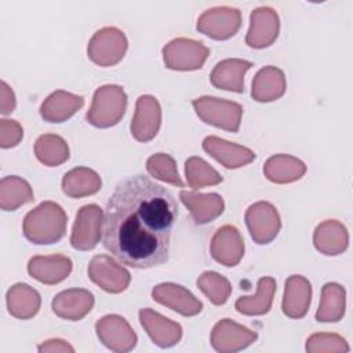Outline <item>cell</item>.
<instances>
[{
    "label": "cell",
    "instance_id": "cell-10",
    "mask_svg": "<svg viewBox=\"0 0 353 353\" xmlns=\"http://www.w3.org/2000/svg\"><path fill=\"white\" fill-rule=\"evenodd\" d=\"M241 26V12L233 7H214L205 10L197 19V30L214 40L233 37Z\"/></svg>",
    "mask_w": 353,
    "mask_h": 353
},
{
    "label": "cell",
    "instance_id": "cell-3",
    "mask_svg": "<svg viewBox=\"0 0 353 353\" xmlns=\"http://www.w3.org/2000/svg\"><path fill=\"white\" fill-rule=\"evenodd\" d=\"M125 109L127 94L123 87L116 84H105L95 90L85 119L97 128H109L119 124L125 113Z\"/></svg>",
    "mask_w": 353,
    "mask_h": 353
},
{
    "label": "cell",
    "instance_id": "cell-23",
    "mask_svg": "<svg viewBox=\"0 0 353 353\" xmlns=\"http://www.w3.org/2000/svg\"><path fill=\"white\" fill-rule=\"evenodd\" d=\"M252 66V62L240 58L223 59L214 66L210 74L211 84L219 90L241 94L244 92V76Z\"/></svg>",
    "mask_w": 353,
    "mask_h": 353
},
{
    "label": "cell",
    "instance_id": "cell-30",
    "mask_svg": "<svg viewBox=\"0 0 353 353\" xmlns=\"http://www.w3.org/2000/svg\"><path fill=\"white\" fill-rule=\"evenodd\" d=\"M276 291V280L273 277H261L256 284V292L252 296H240L234 302V307L239 313L245 316L266 314L273 302Z\"/></svg>",
    "mask_w": 353,
    "mask_h": 353
},
{
    "label": "cell",
    "instance_id": "cell-8",
    "mask_svg": "<svg viewBox=\"0 0 353 353\" xmlns=\"http://www.w3.org/2000/svg\"><path fill=\"white\" fill-rule=\"evenodd\" d=\"M103 215L97 204H85L77 211L70 234V245L74 250L90 251L97 247L102 234Z\"/></svg>",
    "mask_w": 353,
    "mask_h": 353
},
{
    "label": "cell",
    "instance_id": "cell-19",
    "mask_svg": "<svg viewBox=\"0 0 353 353\" xmlns=\"http://www.w3.org/2000/svg\"><path fill=\"white\" fill-rule=\"evenodd\" d=\"M94 302V295L88 290L69 288L54 296L51 307L58 317L69 321H79L91 312Z\"/></svg>",
    "mask_w": 353,
    "mask_h": 353
},
{
    "label": "cell",
    "instance_id": "cell-14",
    "mask_svg": "<svg viewBox=\"0 0 353 353\" xmlns=\"http://www.w3.org/2000/svg\"><path fill=\"white\" fill-rule=\"evenodd\" d=\"M244 240L233 225L221 226L212 236L210 244L211 256L221 265L232 268L239 265L244 256Z\"/></svg>",
    "mask_w": 353,
    "mask_h": 353
},
{
    "label": "cell",
    "instance_id": "cell-40",
    "mask_svg": "<svg viewBox=\"0 0 353 353\" xmlns=\"http://www.w3.org/2000/svg\"><path fill=\"white\" fill-rule=\"evenodd\" d=\"M37 350L41 352V353L43 352L44 353L46 352H69V353H73L74 347L70 343H68L66 341L55 338V339H48V341L40 343Z\"/></svg>",
    "mask_w": 353,
    "mask_h": 353
},
{
    "label": "cell",
    "instance_id": "cell-13",
    "mask_svg": "<svg viewBox=\"0 0 353 353\" xmlns=\"http://www.w3.org/2000/svg\"><path fill=\"white\" fill-rule=\"evenodd\" d=\"M161 124V108L152 95H141L135 103V113L131 121V134L138 142L152 141Z\"/></svg>",
    "mask_w": 353,
    "mask_h": 353
},
{
    "label": "cell",
    "instance_id": "cell-28",
    "mask_svg": "<svg viewBox=\"0 0 353 353\" xmlns=\"http://www.w3.org/2000/svg\"><path fill=\"white\" fill-rule=\"evenodd\" d=\"M306 172L302 160L290 154H273L263 164L265 176L274 183H291L301 179Z\"/></svg>",
    "mask_w": 353,
    "mask_h": 353
},
{
    "label": "cell",
    "instance_id": "cell-12",
    "mask_svg": "<svg viewBox=\"0 0 353 353\" xmlns=\"http://www.w3.org/2000/svg\"><path fill=\"white\" fill-rule=\"evenodd\" d=\"M258 334L230 319H222L211 331V346L221 353H234L252 345Z\"/></svg>",
    "mask_w": 353,
    "mask_h": 353
},
{
    "label": "cell",
    "instance_id": "cell-21",
    "mask_svg": "<svg viewBox=\"0 0 353 353\" xmlns=\"http://www.w3.org/2000/svg\"><path fill=\"white\" fill-rule=\"evenodd\" d=\"M181 201L190 211L196 225H205L215 221L225 210V203L218 193H197L182 190Z\"/></svg>",
    "mask_w": 353,
    "mask_h": 353
},
{
    "label": "cell",
    "instance_id": "cell-11",
    "mask_svg": "<svg viewBox=\"0 0 353 353\" xmlns=\"http://www.w3.org/2000/svg\"><path fill=\"white\" fill-rule=\"evenodd\" d=\"M99 341L112 352L124 353L137 346L138 336L128 321L119 314H106L95 323Z\"/></svg>",
    "mask_w": 353,
    "mask_h": 353
},
{
    "label": "cell",
    "instance_id": "cell-35",
    "mask_svg": "<svg viewBox=\"0 0 353 353\" xmlns=\"http://www.w3.org/2000/svg\"><path fill=\"white\" fill-rule=\"evenodd\" d=\"M199 290L210 299L211 303L221 306L226 303L232 294V285L229 280L216 272H203L197 279Z\"/></svg>",
    "mask_w": 353,
    "mask_h": 353
},
{
    "label": "cell",
    "instance_id": "cell-20",
    "mask_svg": "<svg viewBox=\"0 0 353 353\" xmlns=\"http://www.w3.org/2000/svg\"><path fill=\"white\" fill-rule=\"evenodd\" d=\"M29 274L47 285L63 281L72 272V261L61 254L36 255L28 262Z\"/></svg>",
    "mask_w": 353,
    "mask_h": 353
},
{
    "label": "cell",
    "instance_id": "cell-29",
    "mask_svg": "<svg viewBox=\"0 0 353 353\" xmlns=\"http://www.w3.org/2000/svg\"><path fill=\"white\" fill-rule=\"evenodd\" d=\"M101 186V176L88 167L72 168L62 178V190L68 197L72 199L92 196L99 192Z\"/></svg>",
    "mask_w": 353,
    "mask_h": 353
},
{
    "label": "cell",
    "instance_id": "cell-33",
    "mask_svg": "<svg viewBox=\"0 0 353 353\" xmlns=\"http://www.w3.org/2000/svg\"><path fill=\"white\" fill-rule=\"evenodd\" d=\"M34 154L41 164L58 167L69 159V146L57 134H43L34 142Z\"/></svg>",
    "mask_w": 353,
    "mask_h": 353
},
{
    "label": "cell",
    "instance_id": "cell-39",
    "mask_svg": "<svg viewBox=\"0 0 353 353\" xmlns=\"http://www.w3.org/2000/svg\"><path fill=\"white\" fill-rule=\"evenodd\" d=\"M17 106V101H15V94L11 90V87L6 83L1 81V88H0V113L3 116L10 114L11 112H14Z\"/></svg>",
    "mask_w": 353,
    "mask_h": 353
},
{
    "label": "cell",
    "instance_id": "cell-38",
    "mask_svg": "<svg viewBox=\"0 0 353 353\" xmlns=\"http://www.w3.org/2000/svg\"><path fill=\"white\" fill-rule=\"evenodd\" d=\"M23 138V128L15 120H0V146L3 149L17 146Z\"/></svg>",
    "mask_w": 353,
    "mask_h": 353
},
{
    "label": "cell",
    "instance_id": "cell-16",
    "mask_svg": "<svg viewBox=\"0 0 353 353\" xmlns=\"http://www.w3.org/2000/svg\"><path fill=\"white\" fill-rule=\"evenodd\" d=\"M279 29L280 21L277 12L270 7H258L251 12L245 43L251 48H266L277 39Z\"/></svg>",
    "mask_w": 353,
    "mask_h": 353
},
{
    "label": "cell",
    "instance_id": "cell-25",
    "mask_svg": "<svg viewBox=\"0 0 353 353\" xmlns=\"http://www.w3.org/2000/svg\"><path fill=\"white\" fill-rule=\"evenodd\" d=\"M313 244L324 255H339L349 244V233L345 225L336 219H327L319 223L313 232Z\"/></svg>",
    "mask_w": 353,
    "mask_h": 353
},
{
    "label": "cell",
    "instance_id": "cell-15",
    "mask_svg": "<svg viewBox=\"0 0 353 353\" xmlns=\"http://www.w3.org/2000/svg\"><path fill=\"white\" fill-rule=\"evenodd\" d=\"M152 298L171 310L192 317L203 310V303L188 288L175 283H161L152 290Z\"/></svg>",
    "mask_w": 353,
    "mask_h": 353
},
{
    "label": "cell",
    "instance_id": "cell-27",
    "mask_svg": "<svg viewBox=\"0 0 353 353\" xmlns=\"http://www.w3.org/2000/svg\"><path fill=\"white\" fill-rule=\"evenodd\" d=\"M6 299L10 314L19 320H29L34 317L41 306L40 294L25 283L14 284L7 291Z\"/></svg>",
    "mask_w": 353,
    "mask_h": 353
},
{
    "label": "cell",
    "instance_id": "cell-36",
    "mask_svg": "<svg viewBox=\"0 0 353 353\" xmlns=\"http://www.w3.org/2000/svg\"><path fill=\"white\" fill-rule=\"evenodd\" d=\"M148 172L159 181L182 188L183 181L176 168L175 160L167 153H154L146 160Z\"/></svg>",
    "mask_w": 353,
    "mask_h": 353
},
{
    "label": "cell",
    "instance_id": "cell-17",
    "mask_svg": "<svg viewBox=\"0 0 353 353\" xmlns=\"http://www.w3.org/2000/svg\"><path fill=\"white\" fill-rule=\"evenodd\" d=\"M139 321L153 343L160 347H171L182 338V327L159 312L145 307L139 310Z\"/></svg>",
    "mask_w": 353,
    "mask_h": 353
},
{
    "label": "cell",
    "instance_id": "cell-18",
    "mask_svg": "<svg viewBox=\"0 0 353 353\" xmlns=\"http://www.w3.org/2000/svg\"><path fill=\"white\" fill-rule=\"evenodd\" d=\"M203 149L229 170L244 167L256 157L251 149L214 135L204 138Z\"/></svg>",
    "mask_w": 353,
    "mask_h": 353
},
{
    "label": "cell",
    "instance_id": "cell-7",
    "mask_svg": "<svg viewBox=\"0 0 353 353\" xmlns=\"http://www.w3.org/2000/svg\"><path fill=\"white\" fill-rule=\"evenodd\" d=\"M244 219L251 239L256 244H269L277 237L281 229L279 211L269 201H256L251 204L245 210Z\"/></svg>",
    "mask_w": 353,
    "mask_h": 353
},
{
    "label": "cell",
    "instance_id": "cell-24",
    "mask_svg": "<svg viewBox=\"0 0 353 353\" xmlns=\"http://www.w3.org/2000/svg\"><path fill=\"white\" fill-rule=\"evenodd\" d=\"M83 105L84 98L81 95L65 90H57L43 101L40 106V114L44 121L63 123L77 110H80Z\"/></svg>",
    "mask_w": 353,
    "mask_h": 353
},
{
    "label": "cell",
    "instance_id": "cell-5",
    "mask_svg": "<svg viewBox=\"0 0 353 353\" xmlns=\"http://www.w3.org/2000/svg\"><path fill=\"white\" fill-rule=\"evenodd\" d=\"M128 48V41L123 30L106 26L97 30L88 41L87 55L99 66L108 68L119 63Z\"/></svg>",
    "mask_w": 353,
    "mask_h": 353
},
{
    "label": "cell",
    "instance_id": "cell-26",
    "mask_svg": "<svg viewBox=\"0 0 353 353\" xmlns=\"http://www.w3.org/2000/svg\"><path fill=\"white\" fill-rule=\"evenodd\" d=\"M285 74L276 66H265L252 79L251 97L256 102H272L281 98L285 92Z\"/></svg>",
    "mask_w": 353,
    "mask_h": 353
},
{
    "label": "cell",
    "instance_id": "cell-6",
    "mask_svg": "<svg viewBox=\"0 0 353 353\" xmlns=\"http://www.w3.org/2000/svg\"><path fill=\"white\" fill-rule=\"evenodd\" d=\"M210 55V48L201 41L176 37L163 47V61L171 70L189 72L201 69Z\"/></svg>",
    "mask_w": 353,
    "mask_h": 353
},
{
    "label": "cell",
    "instance_id": "cell-31",
    "mask_svg": "<svg viewBox=\"0 0 353 353\" xmlns=\"http://www.w3.org/2000/svg\"><path fill=\"white\" fill-rule=\"evenodd\" d=\"M346 291L338 283H327L321 288L320 305L316 312V320L321 323H335L345 316Z\"/></svg>",
    "mask_w": 353,
    "mask_h": 353
},
{
    "label": "cell",
    "instance_id": "cell-34",
    "mask_svg": "<svg viewBox=\"0 0 353 353\" xmlns=\"http://www.w3.org/2000/svg\"><path fill=\"white\" fill-rule=\"evenodd\" d=\"M185 174L188 185L193 190H199L205 186H214L223 181L222 175L214 167L197 156H192L185 161Z\"/></svg>",
    "mask_w": 353,
    "mask_h": 353
},
{
    "label": "cell",
    "instance_id": "cell-1",
    "mask_svg": "<svg viewBox=\"0 0 353 353\" xmlns=\"http://www.w3.org/2000/svg\"><path fill=\"white\" fill-rule=\"evenodd\" d=\"M178 218L174 194L145 175L123 179L103 215V245L121 263L149 269L167 262Z\"/></svg>",
    "mask_w": 353,
    "mask_h": 353
},
{
    "label": "cell",
    "instance_id": "cell-2",
    "mask_svg": "<svg viewBox=\"0 0 353 353\" xmlns=\"http://www.w3.org/2000/svg\"><path fill=\"white\" fill-rule=\"evenodd\" d=\"M66 226L68 216L63 208L54 201H43L25 215L22 232L26 240L43 245L59 241L66 233Z\"/></svg>",
    "mask_w": 353,
    "mask_h": 353
},
{
    "label": "cell",
    "instance_id": "cell-4",
    "mask_svg": "<svg viewBox=\"0 0 353 353\" xmlns=\"http://www.w3.org/2000/svg\"><path fill=\"white\" fill-rule=\"evenodd\" d=\"M192 105L196 114L204 123L229 132L239 131L243 116V106L240 103L204 95L193 99Z\"/></svg>",
    "mask_w": 353,
    "mask_h": 353
},
{
    "label": "cell",
    "instance_id": "cell-32",
    "mask_svg": "<svg viewBox=\"0 0 353 353\" xmlns=\"http://www.w3.org/2000/svg\"><path fill=\"white\" fill-rule=\"evenodd\" d=\"M33 200V190L23 178L8 175L0 181V207L3 211H15Z\"/></svg>",
    "mask_w": 353,
    "mask_h": 353
},
{
    "label": "cell",
    "instance_id": "cell-9",
    "mask_svg": "<svg viewBox=\"0 0 353 353\" xmlns=\"http://www.w3.org/2000/svg\"><path fill=\"white\" fill-rule=\"evenodd\" d=\"M88 277L109 294H120L127 290L131 281L130 272L110 255H95L88 265Z\"/></svg>",
    "mask_w": 353,
    "mask_h": 353
},
{
    "label": "cell",
    "instance_id": "cell-22",
    "mask_svg": "<svg viewBox=\"0 0 353 353\" xmlns=\"http://www.w3.org/2000/svg\"><path fill=\"white\" fill-rule=\"evenodd\" d=\"M312 301V284L301 276L292 274L285 281L281 309L290 319H302L306 316Z\"/></svg>",
    "mask_w": 353,
    "mask_h": 353
},
{
    "label": "cell",
    "instance_id": "cell-37",
    "mask_svg": "<svg viewBox=\"0 0 353 353\" xmlns=\"http://www.w3.org/2000/svg\"><path fill=\"white\" fill-rule=\"evenodd\" d=\"M350 347L345 338L338 334H313L306 341V352L309 353H334V352H349Z\"/></svg>",
    "mask_w": 353,
    "mask_h": 353
}]
</instances>
